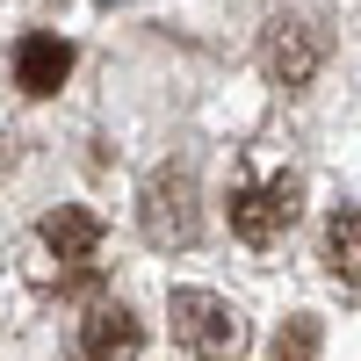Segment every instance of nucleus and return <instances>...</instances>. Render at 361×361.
<instances>
[{
  "mask_svg": "<svg viewBox=\"0 0 361 361\" xmlns=\"http://www.w3.org/2000/svg\"><path fill=\"white\" fill-rule=\"evenodd\" d=\"M37 246L51 253V275H58V289H87L102 275V224L87 217V209H51V217L37 224Z\"/></svg>",
  "mask_w": 361,
  "mask_h": 361,
  "instance_id": "obj_4",
  "label": "nucleus"
},
{
  "mask_svg": "<svg viewBox=\"0 0 361 361\" xmlns=\"http://www.w3.org/2000/svg\"><path fill=\"white\" fill-rule=\"evenodd\" d=\"M73 73V44L66 37H22L15 44V87L22 94H58Z\"/></svg>",
  "mask_w": 361,
  "mask_h": 361,
  "instance_id": "obj_7",
  "label": "nucleus"
},
{
  "mask_svg": "<svg viewBox=\"0 0 361 361\" xmlns=\"http://www.w3.org/2000/svg\"><path fill=\"white\" fill-rule=\"evenodd\" d=\"M318 354V318H289L275 333V361H311Z\"/></svg>",
  "mask_w": 361,
  "mask_h": 361,
  "instance_id": "obj_9",
  "label": "nucleus"
},
{
  "mask_svg": "<svg viewBox=\"0 0 361 361\" xmlns=\"http://www.w3.org/2000/svg\"><path fill=\"white\" fill-rule=\"evenodd\" d=\"M145 347V325L123 311V304H94L80 318V340H73V361H137Z\"/></svg>",
  "mask_w": 361,
  "mask_h": 361,
  "instance_id": "obj_6",
  "label": "nucleus"
},
{
  "mask_svg": "<svg viewBox=\"0 0 361 361\" xmlns=\"http://www.w3.org/2000/svg\"><path fill=\"white\" fill-rule=\"evenodd\" d=\"M354 224H361V217H354V202L333 209V224H325V267H333L347 289H354Z\"/></svg>",
  "mask_w": 361,
  "mask_h": 361,
  "instance_id": "obj_8",
  "label": "nucleus"
},
{
  "mask_svg": "<svg viewBox=\"0 0 361 361\" xmlns=\"http://www.w3.org/2000/svg\"><path fill=\"white\" fill-rule=\"evenodd\" d=\"M318 58H325V37L311 22H267V44H260V66H267V80L275 87H304L311 73H318Z\"/></svg>",
  "mask_w": 361,
  "mask_h": 361,
  "instance_id": "obj_5",
  "label": "nucleus"
},
{
  "mask_svg": "<svg viewBox=\"0 0 361 361\" xmlns=\"http://www.w3.org/2000/svg\"><path fill=\"white\" fill-rule=\"evenodd\" d=\"M296 209H304V180L296 173H253V180L231 188V231L246 246H275L296 224Z\"/></svg>",
  "mask_w": 361,
  "mask_h": 361,
  "instance_id": "obj_1",
  "label": "nucleus"
},
{
  "mask_svg": "<svg viewBox=\"0 0 361 361\" xmlns=\"http://www.w3.org/2000/svg\"><path fill=\"white\" fill-rule=\"evenodd\" d=\"M137 224L152 246H188V238L202 231V209H195V173L188 166H159L152 180H145V195H137Z\"/></svg>",
  "mask_w": 361,
  "mask_h": 361,
  "instance_id": "obj_3",
  "label": "nucleus"
},
{
  "mask_svg": "<svg viewBox=\"0 0 361 361\" xmlns=\"http://www.w3.org/2000/svg\"><path fill=\"white\" fill-rule=\"evenodd\" d=\"M173 340L188 347L195 361H231L238 347H246V325H238V311L224 304V296L209 289H173Z\"/></svg>",
  "mask_w": 361,
  "mask_h": 361,
  "instance_id": "obj_2",
  "label": "nucleus"
}]
</instances>
